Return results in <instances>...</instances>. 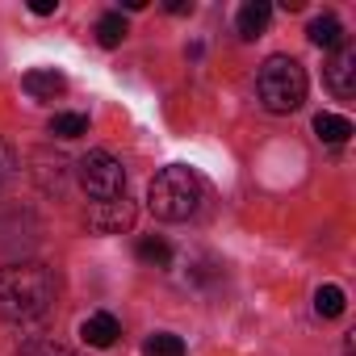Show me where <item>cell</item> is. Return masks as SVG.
<instances>
[{
  "instance_id": "8992f818",
  "label": "cell",
  "mask_w": 356,
  "mask_h": 356,
  "mask_svg": "<svg viewBox=\"0 0 356 356\" xmlns=\"http://www.w3.org/2000/svg\"><path fill=\"white\" fill-rule=\"evenodd\" d=\"M327 88L339 97V101H348L352 92H356V47H348V42H339L335 51H331V59H327Z\"/></svg>"
},
{
  "instance_id": "ac0fdd59",
  "label": "cell",
  "mask_w": 356,
  "mask_h": 356,
  "mask_svg": "<svg viewBox=\"0 0 356 356\" xmlns=\"http://www.w3.org/2000/svg\"><path fill=\"white\" fill-rule=\"evenodd\" d=\"M17 172H22V159H17V151H13L9 143H0V185L17 181Z\"/></svg>"
},
{
  "instance_id": "277c9868",
  "label": "cell",
  "mask_w": 356,
  "mask_h": 356,
  "mask_svg": "<svg viewBox=\"0 0 356 356\" xmlns=\"http://www.w3.org/2000/svg\"><path fill=\"white\" fill-rule=\"evenodd\" d=\"M76 168H80V185H84L88 197L113 202V197L126 193V168H122L118 155H109V151H88Z\"/></svg>"
},
{
  "instance_id": "6da1fadb",
  "label": "cell",
  "mask_w": 356,
  "mask_h": 356,
  "mask_svg": "<svg viewBox=\"0 0 356 356\" xmlns=\"http://www.w3.org/2000/svg\"><path fill=\"white\" fill-rule=\"evenodd\" d=\"M59 281L47 264H9L0 268V318L30 323L51 310Z\"/></svg>"
},
{
  "instance_id": "7a4b0ae2",
  "label": "cell",
  "mask_w": 356,
  "mask_h": 356,
  "mask_svg": "<svg viewBox=\"0 0 356 356\" xmlns=\"http://www.w3.org/2000/svg\"><path fill=\"white\" fill-rule=\"evenodd\" d=\"M147 206L159 222H185L197 214L202 206V181L197 172H189L185 163H172V168H159L147 185Z\"/></svg>"
},
{
  "instance_id": "e0dca14e",
  "label": "cell",
  "mask_w": 356,
  "mask_h": 356,
  "mask_svg": "<svg viewBox=\"0 0 356 356\" xmlns=\"http://www.w3.org/2000/svg\"><path fill=\"white\" fill-rule=\"evenodd\" d=\"M13 356H76V352L63 348V343H55V339H30V343H22Z\"/></svg>"
},
{
  "instance_id": "30bf717a",
  "label": "cell",
  "mask_w": 356,
  "mask_h": 356,
  "mask_svg": "<svg viewBox=\"0 0 356 356\" xmlns=\"http://www.w3.org/2000/svg\"><path fill=\"white\" fill-rule=\"evenodd\" d=\"M314 134H318V143L343 147V143L352 138V122H348L343 113H318V118H314Z\"/></svg>"
},
{
  "instance_id": "5b68a950",
  "label": "cell",
  "mask_w": 356,
  "mask_h": 356,
  "mask_svg": "<svg viewBox=\"0 0 356 356\" xmlns=\"http://www.w3.org/2000/svg\"><path fill=\"white\" fill-rule=\"evenodd\" d=\"M88 227L97 235H122V231H130L134 227V202H126V193L113 197V202H97L88 210Z\"/></svg>"
},
{
  "instance_id": "9c48e42d",
  "label": "cell",
  "mask_w": 356,
  "mask_h": 356,
  "mask_svg": "<svg viewBox=\"0 0 356 356\" xmlns=\"http://www.w3.org/2000/svg\"><path fill=\"white\" fill-rule=\"evenodd\" d=\"M268 17H273V5L268 0H248V5L239 9V34L243 38H260L268 30Z\"/></svg>"
},
{
  "instance_id": "d6986e66",
  "label": "cell",
  "mask_w": 356,
  "mask_h": 356,
  "mask_svg": "<svg viewBox=\"0 0 356 356\" xmlns=\"http://www.w3.org/2000/svg\"><path fill=\"white\" fill-rule=\"evenodd\" d=\"M30 9H34L38 17H51V13L59 9V0H30Z\"/></svg>"
},
{
  "instance_id": "5bb4252c",
  "label": "cell",
  "mask_w": 356,
  "mask_h": 356,
  "mask_svg": "<svg viewBox=\"0 0 356 356\" xmlns=\"http://www.w3.org/2000/svg\"><path fill=\"white\" fill-rule=\"evenodd\" d=\"M134 256H138L143 264H151V268H163V264L172 260V248H168V243H163L159 235H147V239H138Z\"/></svg>"
},
{
  "instance_id": "9a60e30c",
  "label": "cell",
  "mask_w": 356,
  "mask_h": 356,
  "mask_svg": "<svg viewBox=\"0 0 356 356\" xmlns=\"http://www.w3.org/2000/svg\"><path fill=\"white\" fill-rule=\"evenodd\" d=\"M147 356H185V339L172 335V331H155L147 343H143Z\"/></svg>"
},
{
  "instance_id": "ffe728a7",
  "label": "cell",
  "mask_w": 356,
  "mask_h": 356,
  "mask_svg": "<svg viewBox=\"0 0 356 356\" xmlns=\"http://www.w3.org/2000/svg\"><path fill=\"white\" fill-rule=\"evenodd\" d=\"M168 13H193L189 0H168Z\"/></svg>"
},
{
  "instance_id": "52a82bcc",
  "label": "cell",
  "mask_w": 356,
  "mask_h": 356,
  "mask_svg": "<svg viewBox=\"0 0 356 356\" xmlns=\"http://www.w3.org/2000/svg\"><path fill=\"white\" fill-rule=\"evenodd\" d=\"M22 88H26L34 101H55V97L67 92V76L55 72V67H34V72L22 76Z\"/></svg>"
},
{
  "instance_id": "8fae6325",
  "label": "cell",
  "mask_w": 356,
  "mask_h": 356,
  "mask_svg": "<svg viewBox=\"0 0 356 356\" xmlns=\"http://www.w3.org/2000/svg\"><path fill=\"white\" fill-rule=\"evenodd\" d=\"M306 38H310L314 47H323V51H335V47L343 42V26H339V17H331V13H323V17H314V22H310V30H306Z\"/></svg>"
},
{
  "instance_id": "2e32d148",
  "label": "cell",
  "mask_w": 356,
  "mask_h": 356,
  "mask_svg": "<svg viewBox=\"0 0 356 356\" xmlns=\"http://www.w3.org/2000/svg\"><path fill=\"white\" fill-rule=\"evenodd\" d=\"M51 134L55 138H80V134H88V118L84 113H55Z\"/></svg>"
},
{
  "instance_id": "ba28073f",
  "label": "cell",
  "mask_w": 356,
  "mask_h": 356,
  "mask_svg": "<svg viewBox=\"0 0 356 356\" xmlns=\"http://www.w3.org/2000/svg\"><path fill=\"white\" fill-rule=\"evenodd\" d=\"M80 335H84V343H88V348H109V343L122 335V327H118V318H113V314H105V310H101V314H88V318H84Z\"/></svg>"
},
{
  "instance_id": "4fadbf2b",
  "label": "cell",
  "mask_w": 356,
  "mask_h": 356,
  "mask_svg": "<svg viewBox=\"0 0 356 356\" xmlns=\"http://www.w3.org/2000/svg\"><path fill=\"white\" fill-rule=\"evenodd\" d=\"M314 310H318L323 318H339V314L348 310L343 289H339V285H318V293H314Z\"/></svg>"
},
{
  "instance_id": "3957f363",
  "label": "cell",
  "mask_w": 356,
  "mask_h": 356,
  "mask_svg": "<svg viewBox=\"0 0 356 356\" xmlns=\"http://www.w3.org/2000/svg\"><path fill=\"white\" fill-rule=\"evenodd\" d=\"M256 97L268 113H293L306 101V67L293 55H273L256 72Z\"/></svg>"
},
{
  "instance_id": "7c38bea8",
  "label": "cell",
  "mask_w": 356,
  "mask_h": 356,
  "mask_svg": "<svg viewBox=\"0 0 356 356\" xmlns=\"http://www.w3.org/2000/svg\"><path fill=\"white\" fill-rule=\"evenodd\" d=\"M130 30H126V17L122 13H105L101 22H97V42L105 47V51H113V47H122V38H126Z\"/></svg>"
}]
</instances>
